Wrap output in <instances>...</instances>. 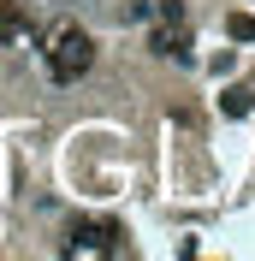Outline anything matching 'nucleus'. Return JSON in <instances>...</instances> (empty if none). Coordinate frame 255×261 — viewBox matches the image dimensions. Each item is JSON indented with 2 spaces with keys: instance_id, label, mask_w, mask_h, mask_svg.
<instances>
[{
  "instance_id": "nucleus-1",
  "label": "nucleus",
  "mask_w": 255,
  "mask_h": 261,
  "mask_svg": "<svg viewBox=\"0 0 255 261\" xmlns=\"http://www.w3.org/2000/svg\"><path fill=\"white\" fill-rule=\"evenodd\" d=\"M42 65H48L54 83H78L89 65H95V36L83 30V24H71V18H60L48 36H42Z\"/></svg>"
},
{
  "instance_id": "nucleus-2",
  "label": "nucleus",
  "mask_w": 255,
  "mask_h": 261,
  "mask_svg": "<svg viewBox=\"0 0 255 261\" xmlns=\"http://www.w3.org/2000/svg\"><path fill=\"white\" fill-rule=\"evenodd\" d=\"M113 255V249H119V226H113V220H78V226H71V255Z\"/></svg>"
},
{
  "instance_id": "nucleus-3",
  "label": "nucleus",
  "mask_w": 255,
  "mask_h": 261,
  "mask_svg": "<svg viewBox=\"0 0 255 261\" xmlns=\"http://www.w3.org/2000/svg\"><path fill=\"white\" fill-rule=\"evenodd\" d=\"M155 54H166V60H178V65H190V36L184 30H155V42H148Z\"/></svg>"
},
{
  "instance_id": "nucleus-4",
  "label": "nucleus",
  "mask_w": 255,
  "mask_h": 261,
  "mask_svg": "<svg viewBox=\"0 0 255 261\" xmlns=\"http://www.w3.org/2000/svg\"><path fill=\"white\" fill-rule=\"evenodd\" d=\"M220 107H225V113H232V119H243V113H249V107H255V95H249V89H243V83H232V89H225V95H220Z\"/></svg>"
},
{
  "instance_id": "nucleus-5",
  "label": "nucleus",
  "mask_w": 255,
  "mask_h": 261,
  "mask_svg": "<svg viewBox=\"0 0 255 261\" xmlns=\"http://www.w3.org/2000/svg\"><path fill=\"white\" fill-rule=\"evenodd\" d=\"M225 30H232V42H255V18H249V12H232V18H225Z\"/></svg>"
}]
</instances>
